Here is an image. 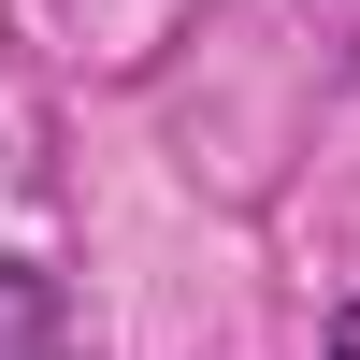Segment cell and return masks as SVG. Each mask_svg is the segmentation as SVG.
<instances>
[{
  "label": "cell",
  "mask_w": 360,
  "mask_h": 360,
  "mask_svg": "<svg viewBox=\"0 0 360 360\" xmlns=\"http://www.w3.org/2000/svg\"><path fill=\"white\" fill-rule=\"evenodd\" d=\"M332 360H360V303H346V317H332Z\"/></svg>",
  "instance_id": "cell-2"
},
{
  "label": "cell",
  "mask_w": 360,
  "mask_h": 360,
  "mask_svg": "<svg viewBox=\"0 0 360 360\" xmlns=\"http://www.w3.org/2000/svg\"><path fill=\"white\" fill-rule=\"evenodd\" d=\"M0 360H72V303L44 259H0Z\"/></svg>",
  "instance_id": "cell-1"
}]
</instances>
